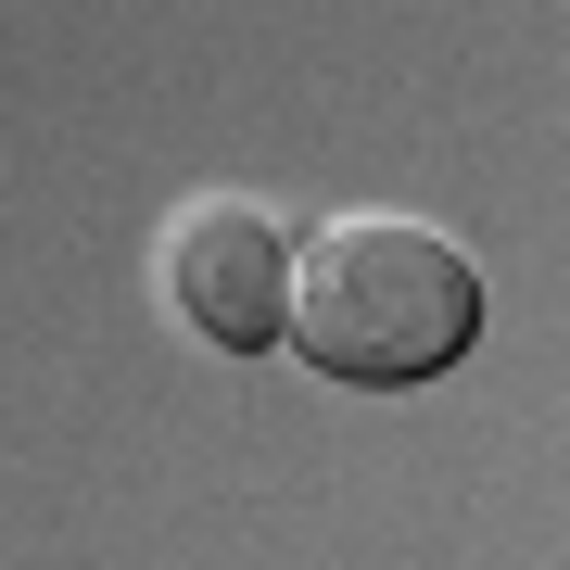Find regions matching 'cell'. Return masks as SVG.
Returning <instances> with one entry per match:
<instances>
[{"label":"cell","instance_id":"1","mask_svg":"<svg viewBox=\"0 0 570 570\" xmlns=\"http://www.w3.org/2000/svg\"><path fill=\"white\" fill-rule=\"evenodd\" d=\"M279 343H305V367H330L355 393L444 381L482 343V266L419 216H330L292 254V330Z\"/></svg>","mask_w":570,"mask_h":570},{"label":"cell","instance_id":"2","mask_svg":"<svg viewBox=\"0 0 570 570\" xmlns=\"http://www.w3.org/2000/svg\"><path fill=\"white\" fill-rule=\"evenodd\" d=\"M165 305L204 330L216 355H266L292 330V228L242 204V190H204V204L165 216Z\"/></svg>","mask_w":570,"mask_h":570}]
</instances>
